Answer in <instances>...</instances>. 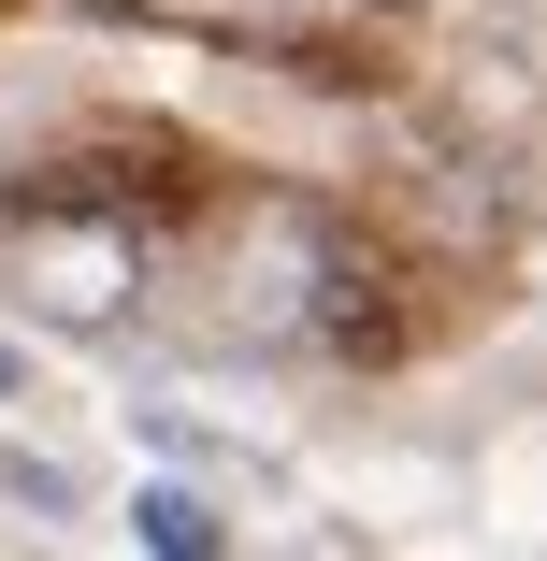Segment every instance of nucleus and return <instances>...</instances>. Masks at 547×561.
I'll return each instance as SVG.
<instances>
[{"label": "nucleus", "mask_w": 547, "mask_h": 561, "mask_svg": "<svg viewBox=\"0 0 547 561\" xmlns=\"http://www.w3.org/2000/svg\"><path fill=\"white\" fill-rule=\"evenodd\" d=\"M0 389H30V360H15V346H0Z\"/></svg>", "instance_id": "2"}, {"label": "nucleus", "mask_w": 547, "mask_h": 561, "mask_svg": "<svg viewBox=\"0 0 547 561\" xmlns=\"http://www.w3.org/2000/svg\"><path fill=\"white\" fill-rule=\"evenodd\" d=\"M145 547H159V561H216V518H202L187 490H145Z\"/></svg>", "instance_id": "1"}]
</instances>
